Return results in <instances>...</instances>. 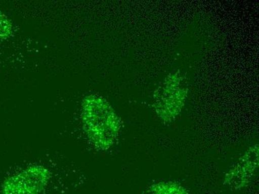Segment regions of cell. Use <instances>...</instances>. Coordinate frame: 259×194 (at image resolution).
Wrapping results in <instances>:
<instances>
[{"instance_id": "obj_1", "label": "cell", "mask_w": 259, "mask_h": 194, "mask_svg": "<svg viewBox=\"0 0 259 194\" xmlns=\"http://www.w3.org/2000/svg\"><path fill=\"white\" fill-rule=\"evenodd\" d=\"M81 116L85 132L96 147L107 149L114 144L119 132V120L107 101L88 96L82 102Z\"/></svg>"}, {"instance_id": "obj_2", "label": "cell", "mask_w": 259, "mask_h": 194, "mask_svg": "<svg viewBox=\"0 0 259 194\" xmlns=\"http://www.w3.org/2000/svg\"><path fill=\"white\" fill-rule=\"evenodd\" d=\"M50 178L51 173L47 167L31 165L7 178L2 187V194H41Z\"/></svg>"}, {"instance_id": "obj_3", "label": "cell", "mask_w": 259, "mask_h": 194, "mask_svg": "<svg viewBox=\"0 0 259 194\" xmlns=\"http://www.w3.org/2000/svg\"><path fill=\"white\" fill-rule=\"evenodd\" d=\"M258 166V148L250 151L244 156L243 160L226 175L224 184L234 190L244 188L253 176Z\"/></svg>"}, {"instance_id": "obj_4", "label": "cell", "mask_w": 259, "mask_h": 194, "mask_svg": "<svg viewBox=\"0 0 259 194\" xmlns=\"http://www.w3.org/2000/svg\"><path fill=\"white\" fill-rule=\"evenodd\" d=\"M143 194H189L183 186L176 182H159L151 186Z\"/></svg>"}, {"instance_id": "obj_5", "label": "cell", "mask_w": 259, "mask_h": 194, "mask_svg": "<svg viewBox=\"0 0 259 194\" xmlns=\"http://www.w3.org/2000/svg\"><path fill=\"white\" fill-rule=\"evenodd\" d=\"M12 34V24L7 16L0 11V45Z\"/></svg>"}]
</instances>
